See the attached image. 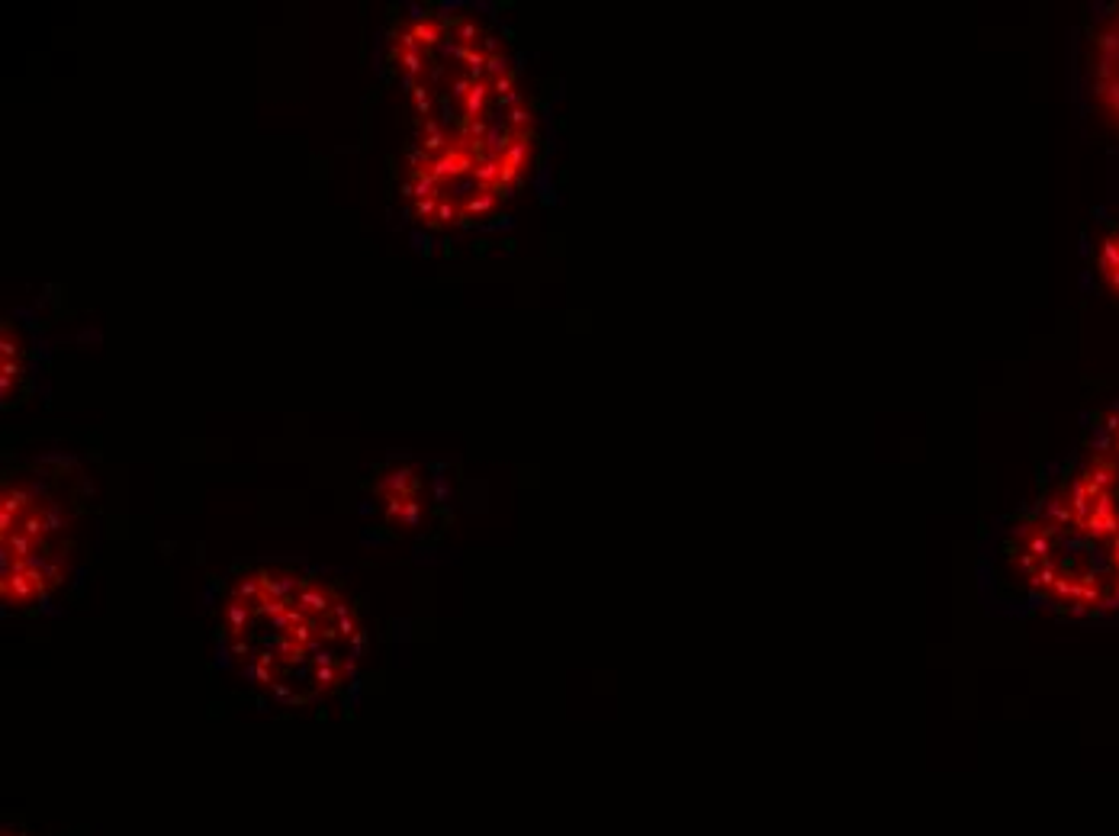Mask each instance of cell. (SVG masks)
Listing matches in <instances>:
<instances>
[{
	"mask_svg": "<svg viewBox=\"0 0 1119 836\" xmlns=\"http://www.w3.org/2000/svg\"><path fill=\"white\" fill-rule=\"evenodd\" d=\"M390 62L393 65H399V71H402V78H406V84H409V91L415 87V78H422L425 74V55L422 52H402V49H390Z\"/></svg>",
	"mask_w": 1119,
	"mask_h": 836,
	"instance_id": "8",
	"label": "cell"
},
{
	"mask_svg": "<svg viewBox=\"0 0 1119 836\" xmlns=\"http://www.w3.org/2000/svg\"><path fill=\"white\" fill-rule=\"evenodd\" d=\"M4 836H36V833H26V830H20V827H7Z\"/></svg>",
	"mask_w": 1119,
	"mask_h": 836,
	"instance_id": "19",
	"label": "cell"
},
{
	"mask_svg": "<svg viewBox=\"0 0 1119 836\" xmlns=\"http://www.w3.org/2000/svg\"><path fill=\"white\" fill-rule=\"evenodd\" d=\"M483 36H486V29L476 23L473 17L454 20V46H480Z\"/></svg>",
	"mask_w": 1119,
	"mask_h": 836,
	"instance_id": "10",
	"label": "cell"
},
{
	"mask_svg": "<svg viewBox=\"0 0 1119 836\" xmlns=\"http://www.w3.org/2000/svg\"><path fill=\"white\" fill-rule=\"evenodd\" d=\"M438 203H441V200H435V197H428V200H415V216L425 219V222H431V219L438 216Z\"/></svg>",
	"mask_w": 1119,
	"mask_h": 836,
	"instance_id": "18",
	"label": "cell"
},
{
	"mask_svg": "<svg viewBox=\"0 0 1119 836\" xmlns=\"http://www.w3.org/2000/svg\"><path fill=\"white\" fill-rule=\"evenodd\" d=\"M460 219H464V213H460V203H451V200H441L438 203V216L428 222V229H444V226H460Z\"/></svg>",
	"mask_w": 1119,
	"mask_h": 836,
	"instance_id": "12",
	"label": "cell"
},
{
	"mask_svg": "<svg viewBox=\"0 0 1119 836\" xmlns=\"http://www.w3.org/2000/svg\"><path fill=\"white\" fill-rule=\"evenodd\" d=\"M422 489V476L415 467H393L390 473H383L377 480V492H390V496L402 499H415Z\"/></svg>",
	"mask_w": 1119,
	"mask_h": 836,
	"instance_id": "5",
	"label": "cell"
},
{
	"mask_svg": "<svg viewBox=\"0 0 1119 836\" xmlns=\"http://www.w3.org/2000/svg\"><path fill=\"white\" fill-rule=\"evenodd\" d=\"M1084 277L1103 300L1119 309V203L1097 206L1081 238Z\"/></svg>",
	"mask_w": 1119,
	"mask_h": 836,
	"instance_id": "3",
	"label": "cell"
},
{
	"mask_svg": "<svg viewBox=\"0 0 1119 836\" xmlns=\"http://www.w3.org/2000/svg\"><path fill=\"white\" fill-rule=\"evenodd\" d=\"M492 97H496V91H492V81L489 78L486 81H473L470 94L464 97V103H460L464 119H486V107H489Z\"/></svg>",
	"mask_w": 1119,
	"mask_h": 836,
	"instance_id": "6",
	"label": "cell"
},
{
	"mask_svg": "<svg viewBox=\"0 0 1119 836\" xmlns=\"http://www.w3.org/2000/svg\"><path fill=\"white\" fill-rule=\"evenodd\" d=\"M20 357H23L20 338L10 332V325H4V332H0V361H20Z\"/></svg>",
	"mask_w": 1119,
	"mask_h": 836,
	"instance_id": "14",
	"label": "cell"
},
{
	"mask_svg": "<svg viewBox=\"0 0 1119 836\" xmlns=\"http://www.w3.org/2000/svg\"><path fill=\"white\" fill-rule=\"evenodd\" d=\"M409 184L415 187V200H428V197L444 200V197H441L438 181H435V177H431L428 171H409Z\"/></svg>",
	"mask_w": 1119,
	"mask_h": 836,
	"instance_id": "11",
	"label": "cell"
},
{
	"mask_svg": "<svg viewBox=\"0 0 1119 836\" xmlns=\"http://www.w3.org/2000/svg\"><path fill=\"white\" fill-rule=\"evenodd\" d=\"M496 203H499L496 193H480V190H476L473 197L460 200V213H464L467 219H483V216L492 213V209H496Z\"/></svg>",
	"mask_w": 1119,
	"mask_h": 836,
	"instance_id": "9",
	"label": "cell"
},
{
	"mask_svg": "<svg viewBox=\"0 0 1119 836\" xmlns=\"http://www.w3.org/2000/svg\"><path fill=\"white\" fill-rule=\"evenodd\" d=\"M476 161L473 158V152L467 148V139H454V145H447V152H441L435 161H431V168H428V174L435 177L438 181V187H444L447 181H460V177L464 174H473V168H476Z\"/></svg>",
	"mask_w": 1119,
	"mask_h": 836,
	"instance_id": "4",
	"label": "cell"
},
{
	"mask_svg": "<svg viewBox=\"0 0 1119 836\" xmlns=\"http://www.w3.org/2000/svg\"><path fill=\"white\" fill-rule=\"evenodd\" d=\"M20 377H23V361H0V393H4V399H10Z\"/></svg>",
	"mask_w": 1119,
	"mask_h": 836,
	"instance_id": "13",
	"label": "cell"
},
{
	"mask_svg": "<svg viewBox=\"0 0 1119 836\" xmlns=\"http://www.w3.org/2000/svg\"><path fill=\"white\" fill-rule=\"evenodd\" d=\"M412 100H415V113L422 119H431V91L428 84H415L412 87Z\"/></svg>",
	"mask_w": 1119,
	"mask_h": 836,
	"instance_id": "15",
	"label": "cell"
},
{
	"mask_svg": "<svg viewBox=\"0 0 1119 836\" xmlns=\"http://www.w3.org/2000/svg\"><path fill=\"white\" fill-rule=\"evenodd\" d=\"M422 148H425V155H431V158H438L441 152H447V136H444V129H441V132H431V136H425V139H422Z\"/></svg>",
	"mask_w": 1119,
	"mask_h": 836,
	"instance_id": "17",
	"label": "cell"
},
{
	"mask_svg": "<svg viewBox=\"0 0 1119 836\" xmlns=\"http://www.w3.org/2000/svg\"><path fill=\"white\" fill-rule=\"evenodd\" d=\"M1071 94L1091 136L1119 148V4L1084 13L1074 36Z\"/></svg>",
	"mask_w": 1119,
	"mask_h": 836,
	"instance_id": "2",
	"label": "cell"
},
{
	"mask_svg": "<svg viewBox=\"0 0 1119 836\" xmlns=\"http://www.w3.org/2000/svg\"><path fill=\"white\" fill-rule=\"evenodd\" d=\"M512 68H509V55L505 52H499V55H492L489 58V65H486V78L489 81H496V78H502V74H509Z\"/></svg>",
	"mask_w": 1119,
	"mask_h": 836,
	"instance_id": "16",
	"label": "cell"
},
{
	"mask_svg": "<svg viewBox=\"0 0 1119 836\" xmlns=\"http://www.w3.org/2000/svg\"><path fill=\"white\" fill-rule=\"evenodd\" d=\"M444 29H447V23L444 20H438V17H419L412 23V29L409 33L415 36V42H419V46L428 52V49H435V46H441V39H444Z\"/></svg>",
	"mask_w": 1119,
	"mask_h": 836,
	"instance_id": "7",
	"label": "cell"
},
{
	"mask_svg": "<svg viewBox=\"0 0 1119 836\" xmlns=\"http://www.w3.org/2000/svg\"><path fill=\"white\" fill-rule=\"evenodd\" d=\"M219 640L248 685L306 708L357 676L367 634L335 582L293 566H251L229 582Z\"/></svg>",
	"mask_w": 1119,
	"mask_h": 836,
	"instance_id": "1",
	"label": "cell"
}]
</instances>
